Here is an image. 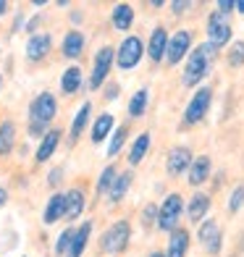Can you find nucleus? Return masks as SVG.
<instances>
[{
  "label": "nucleus",
  "instance_id": "f257e3e1",
  "mask_svg": "<svg viewBox=\"0 0 244 257\" xmlns=\"http://www.w3.org/2000/svg\"><path fill=\"white\" fill-rule=\"evenodd\" d=\"M218 58V48H213L210 42H202L189 53L187 63H184V74H181V84L184 87H197L200 81L207 76L210 66L215 63Z\"/></svg>",
  "mask_w": 244,
  "mask_h": 257
},
{
  "label": "nucleus",
  "instance_id": "f03ea898",
  "mask_svg": "<svg viewBox=\"0 0 244 257\" xmlns=\"http://www.w3.org/2000/svg\"><path fill=\"white\" fill-rule=\"evenodd\" d=\"M184 210H187V202H184V197L179 192H171L166 200L158 205V228L160 231H176L179 228V220L184 215Z\"/></svg>",
  "mask_w": 244,
  "mask_h": 257
},
{
  "label": "nucleus",
  "instance_id": "7ed1b4c3",
  "mask_svg": "<svg viewBox=\"0 0 244 257\" xmlns=\"http://www.w3.org/2000/svg\"><path fill=\"white\" fill-rule=\"evenodd\" d=\"M53 115H55V97L50 95V92H42L29 108V132L34 137H40L42 128L53 121Z\"/></svg>",
  "mask_w": 244,
  "mask_h": 257
},
{
  "label": "nucleus",
  "instance_id": "20e7f679",
  "mask_svg": "<svg viewBox=\"0 0 244 257\" xmlns=\"http://www.w3.org/2000/svg\"><path fill=\"white\" fill-rule=\"evenodd\" d=\"M129 239H132L129 220H115V223L100 236V249L108 252V254H121L129 247Z\"/></svg>",
  "mask_w": 244,
  "mask_h": 257
},
{
  "label": "nucleus",
  "instance_id": "39448f33",
  "mask_svg": "<svg viewBox=\"0 0 244 257\" xmlns=\"http://www.w3.org/2000/svg\"><path fill=\"white\" fill-rule=\"evenodd\" d=\"M210 102H213V89L210 87H200L192 95V100L187 102V108H184V123L187 126L200 123L207 115V110H210Z\"/></svg>",
  "mask_w": 244,
  "mask_h": 257
},
{
  "label": "nucleus",
  "instance_id": "423d86ee",
  "mask_svg": "<svg viewBox=\"0 0 244 257\" xmlns=\"http://www.w3.org/2000/svg\"><path fill=\"white\" fill-rule=\"evenodd\" d=\"M231 37H234V29H231L228 16L213 11L210 19H207V42L220 50V48H226V45H231Z\"/></svg>",
  "mask_w": 244,
  "mask_h": 257
},
{
  "label": "nucleus",
  "instance_id": "0eeeda50",
  "mask_svg": "<svg viewBox=\"0 0 244 257\" xmlns=\"http://www.w3.org/2000/svg\"><path fill=\"white\" fill-rule=\"evenodd\" d=\"M145 55V45L139 37H124V42L118 45V53H115V63H118V68H124V71H129V68H137V63L142 61Z\"/></svg>",
  "mask_w": 244,
  "mask_h": 257
},
{
  "label": "nucleus",
  "instance_id": "6e6552de",
  "mask_svg": "<svg viewBox=\"0 0 244 257\" xmlns=\"http://www.w3.org/2000/svg\"><path fill=\"white\" fill-rule=\"evenodd\" d=\"M189 48H192V32L189 29L173 32L168 40V53H166L168 66H179L184 58H189Z\"/></svg>",
  "mask_w": 244,
  "mask_h": 257
},
{
  "label": "nucleus",
  "instance_id": "1a4fd4ad",
  "mask_svg": "<svg viewBox=\"0 0 244 257\" xmlns=\"http://www.w3.org/2000/svg\"><path fill=\"white\" fill-rule=\"evenodd\" d=\"M197 239H200V244L205 247L207 254H218L220 252V244H223V231H220L218 220H202L200 223V231H197Z\"/></svg>",
  "mask_w": 244,
  "mask_h": 257
},
{
  "label": "nucleus",
  "instance_id": "9d476101",
  "mask_svg": "<svg viewBox=\"0 0 244 257\" xmlns=\"http://www.w3.org/2000/svg\"><path fill=\"white\" fill-rule=\"evenodd\" d=\"M113 63H115V50H113V48H102V50H97V55H95V66H92V79H89V87H92V89H100V87H102V81L108 79Z\"/></svg>",
  "mask_w": 244,
  "mask_h": 257
},
{
  "label": "nucleus",
  "instance_id": "9b49d317",
  "mask_svg": "<svg viewBox=\"0 0 244 257\" xmlns=\"http://www.w3.org/2000/svg\"><path fill=\"white\" fill-rule=\"evenodd\" d=\"M192 163H194V155L189 147H173L166 158V171L168 176H181V173H189Z\"/></svg>",
  "mask_w": 244,
  "mask_h": 257
},
{
  "label": "nucleus",
  "instance_id": "f8f14e48",
  "mask_svg": "<svg viewBox=\"0 0 244 257\" xmlns=\"http://www.w3.org/2000/svg\"><path fill=\"white\" fill-rule=\"evenodd\" d=\"M168 32L166 27H155L153 34H150V45H147V55H150V61L153 63H160V61H166V53H168Z\"/></svg>",
  "mask_w": 244,
  "mask_h": 257
},
{
  "label": "nucleus",
  "instance_id": "ddd939ff",
  "mask_svg": "<svg viewBox=\"0 0 244 257\" xmlns=\"http://www.w3.org/2000/svg\"><path fill=\"white\" fill-rule=\"evenodd\" d=\"M189 241H192V236H189L187 228L179 226L176 231H171V233H168V249H166V257H187Z\"/></svg>",
  "mask_w": 244,
  "mask_h": 257
},
{
  "label": "nucleus",
  "instance_id": "4468645a",
  "mask_svg": "<svg viewBox=\"0 0 244 257\" xmlns=\"http://www.w3.org/2000/svg\"><path fill=\"white\" fill-rule=\"evenodd\" d=\"M210 194H205V192H194L192 194V200L187 202V215L192 223H200V220L210 213Z\"/></svg>",
  "mask_w": 244,
  "mask_h": 257
},
{
  "label": "nucleus",
  "instance_id": "2eb2a0df",
  "mask_svg": "<svg viewBox=\"0 0 244 257\" xmlns=\"http://www.w3.org/2000/svg\"><path fill=\"white\" fill-rule=\"evenodd\" d=\"M210 171H213V160L207 155H197L194 163L189 166V184L192 186H202L207 181V176H210Z\"/></svg>",
  "mask_w": 244,
  "mask_h": 257
},
{
  "label": "nucleus",
  "instance_id": "dca6fc26",
  "mask_svg": "<svg viewBox=\"0 0 244 257\" xmlns=\"http://www.w3.org/2000/svg\"><path fill=\"white\" fill-rule=\"evenodd\" d=\"M50 34H32L29 42H27V58L29 61H40V58H45L50 53Z\"/></svg>",
  "mask_w": 244,
  "mask_h": 257
},
{
  "label": "nucleus",
  "instance_id": "f3484780",
  "mask_svg": "<svg viewBox=\"0 0 244 257\" xmlns=\"http://www.w3.org/2000/svg\"><path fill=\"white\" fill-rule=\"evenodd\" d=\"M134 24V8L129 3H118L113 8V27L118 32H126Z\"/></svg>",
  "mask_w": 244,
  "mask_h": 257
},
{
  "label": "nucleus",
  "instance_id": "a211bd4d",
  "mask_svg": "<svg viewBox=\"0 0 244 257\" xmlns=\"http://www.w3.org/2000/svg\"><path fill=\"white\" fill-rule=\"evenodd\" d=\"M150 142H153L150 132H142V134L134 139V145L129 150V163H132V166H139V163H142V158L147 155V150H150Z\"/></svg>",
  "mask_w": 244,
  "mask_h": 257
},
{
  "label": "nucleus",
  "instance_id": "6ab92c4d",
  "mask_svg": "<svg viewBox=\"0 0 244 257\" xmlns=\"http://www.w3.org/2000/svg\"><path fill=\"white\" fill-rule=\"evenodd\" d=\"M58 142H61V132H58V128H50V132L42 137L40 147H37V160H40V163H42V160H48V158L55 153Z\"/></svg>",
  "mask_w": 244,
  "mask_h": 257
},
{
  "label": "nucleus",
  "instance_id": "aec40b11",
  "mask_svg": "<svg viewBox=\"0 0 244 257\" xmlns=\"http://www.w3.org/2000/svg\"><path fill=\"white\" fill-rule=\"evenodd\" d=\"M132 181H134V176L129 171H124V173H118L115 176V181H113V189L108 192V197H110V202H121L124 197H126V192H129V186H132Z\"/></svg>",
  "mask_w": 244,
  "mask_h": 257
},
{
  "label": "nucleus",
  "instance_id": "412c9836",
  "mask_svg": "<svg viewBox=\"0 0 244 257\" xmlns=\"http://www.w3.org/2000/svg\"><path fill=\"white\" fill-rule=\"evenodd\" d=\"M81 210H84V194H81V189H71L66 194V218L68 220L79 218Z\"/></svg>",
  "mask_w": 244,
  "mask_h": 257
},
{
  "label": "nucleus",
  "instance_id": "4be33fe9",
  "mask_svg": "<svg viewBox=\"0 0 244 257\" xmlns=\"http://www.w3.org/2000/svg\"><path fill=\"white\" fill-rule=\"evenodd\" d=\"M81 50H84V34L68 32L66 40H63V55H66V58H79Z\"/></svg>",
  "mask_w": 244,
  "mask_h": 257
},
{
  "label": "nucleus",
  "instance_id": "5701e85b",
  "mask_svg": "<svg viewBox=\"0 0 244 257\" xmlns=\"http://www.w3.org/2000/svg\"><path fill=\"white\" fill-rule=\"evenodd\" d=\"M61 215H66V194H55L45 210V223H55Z\"/></svg>",
  "mask_w": 244,
  "mask_h": 257
},
{
  "label": "nucleus",
  "instance_id": "b1692460",
  "mask_svg": "<svg viewBox=\"0 0 244 257\" xmlns=\"http://www.w3.org/2000/svg\"><path fill=\"white\" fill-rule=\"evenodd\" d=\"M89 233H92V223H84V226L74 233V244H71V249H68L66 257H81V252H84V247H87Z\"/></svg>",
  "mask_w": 244,
  "mask_h": 257
},
{
  "label": "nucleus",
  "instance_id": "393cba45",
  "mask_svg": "<svg viewBox=\"0 0 244 257\" xmlns=\"http://www.w3.org/2000/svg\"><path fill=\"white\" fill-rule=\"evenodd\" d=\"M110 128H113V115L110 113H102L100 118L95 121V126H92V142H102L108 134H110Z\"/></svg>",
  "mask_w": 244,
  "mask_h": 257
},
{
  "label": "nucleus",
  "instance_id": "a878e982",
  "mask_svg": "<svg viewBox=\"0 0 244 257\" xmlns=\"http://www.w3.org/2000/svg\"><path fill=\"white\" fill-rule=\"evenodd\" d=\"M79 87H81V71H79L76 66L66 68L63 76H61V89L66 92V95H71V92H76Z\"/></svg>",
  "mask_w": 244,
  "mask_h": 257
},
{
  "label": "nucleus",
  "instance_id": "bb28decb",
  "mask_svg": "<svg viewBox=\"0 0 244 257\" xmlns=\"http://www.w3.org/2000/svg\"><path fill=\"white\" fill-rule=\"evenodd\" d=\"M147 100H150V92H147V89L134 92L132 100H129V115H132V118H139V115H145V110H147Z\"/></svg>",
  "mask_w": 244,
  "mask_h": 257
},
{
  "label": "nucleus",
  "instance_id": "cd10ccee",
  "mask_svg": "<svg viewBox=\"0 0 244 257\" xmlns=\"http://www.w3.org/2000/svg\"><path fill=\"white\" fill-rule=\"evenodd\" d=\"M14 137H16V126L11 121L0 123V155H8L11 147H14Z\"/></svg>",
  "mask_w": 244,
  "mask_h": 257
},
{
  "label": "nucleus",
  "instance_id": "c85d7f7f",
  "mask_svg": "<svg viewBox=\"0 0 244 257\" xmlns=\"http://www.w3.org/2000/svg\"><path fill=\"white\" fill-rule=\"evenodd\" d=\"M226 63H228V68H241L244 66V40H236V42L228 45Z\"/></svg>",
  "mask_w": 244,
  "mask_h": 257
},
{
  "label": "nucleus",
  "instance_id": "c756f323",
  "mask_svg": "<svg viewBox=\"0 0 244 257\" xmlns=\"http://www.w3.org/2000/svg\"><path fill=\"white\" fill-rule=\"evenodd\" d=\"M89 113H92V105H89V102H84V105L79 108V113H76L74 123H71V137H74V139L81 134V128L87 126V121H89Z\"/></svg>",
  "mask_w": 244,
  "mask_h": 257
},
{
  "label": "nucleus",
  "instance_id": "7c9ffc66",
  "mask_svg": "<svg viewBox=\"0 0 244 257\" xmlns=\"http://www.w3.org/2000/svg\"><path fill=\"white\" fill-rule=\"evenodd\" d=\"M126 137H129V126H121V128H115V134H113L110 145H108V155H110V158L121 153V147H124V142H126Z\"/></svg>",
  "mask_w": 244,
  "mask_h": 257
},
{
  "label": "nucleus",
  "instance_id": "2f4dec72",
  "mask_svg": "<svg viewBox=\"0 0 244 257\" xmlns=\"http://www.w3.org/2000/svg\"><path fill=\"white\" fill-rule=\"evenodd\" d=\"M241 207H244V184H236V189L231 192V197H228V213L234 215V213H239Z\"/></svg>",
  "mask_w": 244,
  "mask_h": 257
},
{
  "label": "nucleus",
  "instance_id": "473e14b6",
  "mask_svg": "<svg viewBox=\"0 0 244 257\" xmlns=\"http://www.w3.org/2000/svg\"><path fill=\"white\" fill-rule=\"evenodd\" d=\"M113 181H115V168H113V166H108L105 171L100 173V181H97V192H100V194L110 192V189H113Z\"/></svg>",
  "mask_w": 244,
  "mask_h": 257
},
{
  "label": "nucleus",
  "instance_id": "72a5a7b5",
  "mask_svg": "<svg viewBox=\"0 0 244 257\" xmlns=\"http://www.w3.org/2000/svg\"><path fill=\"white\" fill-rule=\"evenodd\" d=\"M74 233H76V231L66 228L61 236H58V247H55L58 254H68V249H71V244H74Z\"/></svg>",
  "mask_w": 244,
  "mask_h": 257
},
{
  "label": "nucleus",
  "instance_id": "f704fd0d",
  "mask_svg": "<svg viewBox=\"0 0 244 257\" xmlns=\"http://www.w3.org/2000/svg\"><path fill=\"white\" fill-rule=\"evenodd\" d=\"M142 223H145V226L158 223V205H147V207L142 210Z\"/></svg>",
  "mask_w": 244,
  "mask_h": 257
},
{
  "label": "nucleus",
  "instance_id": "c9c22d12",
  "mask_svg": "<svg viewBox=\"0 0 244 257\" xmlns=\"http://www.w3.org/2000/svg\"><path fill=\"white\" fill-rule=\"evenodd\" d=\"M215 11H218V14H223V16H228V14H234V11H236V3H234V0H218Z\"/></svg>",
  "mask_w": 244,
  "mask_h": 257
},
{
  "label": "nucleus",
  "instance_id": "e433bc0d",
  "mask_svg": "<svg viewBox=\"0 0 244 257\" xmlns=\"http://www.w3.org/2000/svg\"><path fill=\"white\" fill-rule=\"evenodd\" d=\"M189 8H192V3H189V0H176V3H171V14L181 16L184 11H189Z\"/></svg>",
  "mask_w": 244,
  "mask_h": 257
},
{
  "label": "nucleus",
  "instance_id": "4c0bfd02",
  "mask_svg": "<svg viewBox=\"0 0 244 257\" xmlns=\"http://www.w3.org/2000/svg\"><path fill=\"white\" fill-rule=\"evenodd\" d=\"M105 95H108V100H115V97H118V87H115V84H110V87L105 89Z\"/></svg>",
  "mask_w": 244,
  "mask_h": 257
},
{
  "label": "nucleus",
  "instance_id": "58836bf2",
  "mask_svg": "<svg viewBox=\"0 0 244 257\" xmlns=\"http://www.w3.org/2000/svg\"><path fill=\"white\" fill-rule=\"evenodd\" d=\"M61 173H63L61 168H55V171L50 173V186H55V184H58V179H61Z\"/></svg>",
  "mask_w": 244,
  "mask_h": 257
},
{
  "label": "nucleus",
  "instance_id": "ea45409f",
  "mask_svg": "<svg viewBox=\"0 0 244 257\" xmlns=\"http://www.w3.org/2000/svg\"><path fill=\"white\" fill-rule=\"evenodd\" d=\"M6 200H8V194H6V189H3V186H0V207L6 205Z\"/></svg>",
  "mask_w": 244,
  "mask_h": 257
},
{
  "label": "nucleus",
  "instance_id": "a19ab883",
  "mask_svg": "<svg viewBox=\"0 0 244 257\" xmlns=\"http://www.w3.org/2000/svg\"><path fill=\"white\" fill-rule=\"evenodd\" d=\"M6 8H8V3H6V0H0V14H6Z\"/></svg>",
  "mask_w": 244,
  "mask_h": 257
},
{
  "label": "nucleus",
  "instance_id": "79ce46f5",
  "mask_svg": "<svg viewBox=\"0 0 244 257\" xmlns=\"http://www.w3.org/2000/svg\"><path fill=\"white\" fill-rule=\"evenodd\" d=\"M236 11H239V14H244V0H239V3H236Z\"/></svg>",
  "mask_w": 244,
  "mask_h": 257
},
{
  "label": "nucleus",
  "instance_id": "37998d69",
  "mask_svg": "<svg viewBox=\"0 0 244 257\" xmlns=\"http://www.w3.org/2000/svg\"><path fill=\"white\" fill-rule=\"evenodd\" d=\"M147 257H166V252H153V254H147Z\"/></svg>",
  "mask_w": 244,
  "mask_h": 257
}]
</instances>
